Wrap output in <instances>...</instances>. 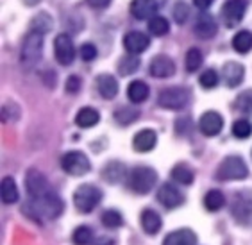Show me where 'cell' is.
<instances>
[{
    "instance_id": "cell-45",
    "label": "cell",
    "mask_w": 252,
    "mask_h": 245,
    "mask_svg": "<svg viewBox=\"0 0 252 245\" xmlns=\"http://www.w3.org/2000/svg\"><path fill=\"white\" fill-rule=\"evenodd\" d=\"M93 245H115V240H113L111 236H102Z\"/></svg>"
},
{
    "instance_id": "cell-35",
    "label": "cell",
    "mask_w": 252,
    "mask_h": 245,
    "mask_svg": "<svg viewBox=\"0 0 252 245\" xmlns=\"http://www.w3.org/2000/svg\"><path fill=\"white\" fill-rule=\"evenodd\" d=\"M100 218H102V224L106 227H109V229H117V227H120L124 224V218H122V215L117 210H106V211L102 213Z\"/></svg>"
},
{
    "instance_id": "cell-6",
    "label": "cell",
    "mask_w": 252,
    "mask_h": 245,
    "mask_svg": "<svg viewBox=\"0 0 252 245\" xmlns=\"http://www.w3.org/2000/svg\"><path fill=\"white\" fill-rule=\"evenodd\" d=\"M102 192L93 184H83L73 193V202L81 213H92L100 204Z\"/></svg>"
},
{
    "instance_id": "cell-23",
    "label": "cell",
    "mask_w": 252,
    "mask_h": 245,
    "mask_svg": "<svg viewBox=\"0 0 252 245\" xmlns=\"http://www.w3.org/2000/svg\"><path fill=\"white\" fill-rule=\"evenodd\" d=\"M0 195H2V202L4 204H15L18 201V188L13 177H4L2 179V186H0Z\"/></svg>"
},
{
    "instance_id": "cell-40",
    "label": "cell",
    "mask_w": 252,
    "mask_h": 245,
    "mask_svg": "<svg viewBox=\"0 0 252 245\" xmlns=\"http://www.w3.org/2000/svg\"><path fill=\"white\" fill-rule=\"evenodd\" d=\"M188 18H189V7L185 2H177V4L174 5V20L177 24L183 25Z\"/></svg>"
},
{
    "instance_id": "cell-44",
    "label": "cell",
    "mask_w": 252,
    "mask_h": 245,
    "mask_svg": "<svg viewBox=\"0 0 252 245\" xmlns=\"http://www.w3.org/2000/svg\"><path fill=\"white\" fill-rule=\"evenodd\" d=\"M88 2H90V5H93V7H98V9H100V7H106V5H109V2H111V0H88Z\"/></svg>"
},
{
    "instance_id": "cell-31",
    "label": "cell",
    "mask_w": 252,
    "mask_h": 245,
    "mask_svg": "<svg viewBox=\"0 0 252 245\" xmlns=\"http://www.w3.org/2000/svg\"><path fill=\"white\" fill-rule=\"evenodd\" d=\"M138 68H140V58L136 54L126 56V58H122L120 63H118V72H120V75H131Z\"/></svg>"
},
{
    "instance_id": "cell-9",
    "label": "cell",
    "mask_w": 252,
    "mask_h": 245,
    "mask_svg": "<svg viewBox=\"0 0 252 245\" xmlns=\"http://www.w3.org/2000/svg\"><path fill=\"white\" fill-rule=\"evenodd\" d=\"M231 213L236 220L245 222L252 216V190H240L234 193Z\"/></svg>"
},
{
    "instance_id": "cell-16",
    "label": "cell",
    "mask_w": 252,
    "mask_h": 245,
    "mask_svg": "<svg viewBox=\"0 0 252 245\" xmlns=\"http://www.w3.org/2000/svg\"><path fill=\"white\" fill-rule=\"evenodd\" d=\"M243 77H245V68L243 65L236 61H229L223 65L222 68V79L229 88H236L238 84H242Z\"/></svg>"
},
{
    "instance_id": "cell-22",
    "label": "cell",
    "mask_w": 252,
    "mask_h": 245,
    "mask_svg": "<svg viewBox=\"0 0 252 245\" xmlns=\"http://www.w3.org/2000/svg\"><path fill=\"white\" fill-rule=\"evenodd\" d=\"M141 227L145 229V233H149V235H156L158 231L161 229V216L158 211H154V210H143L141 211Z\"/></svg>"
},
{
    "instance_id": "cell-30",
    "label": "cell",
    "mask_w": 252,
    "mask_h": 245,
    "mask_svg": "<svg viewBox=\"0 0 252 245\" xmlns=\"http://www.w3.org/2000/svg\"><path fill=\"white\" fill-rule=\"evenodd\" d=\"M233 47L236 52L247 54L252 50V34L249 31H240L233 38Z\"/></svg>"
},
{
    "instance_id": "cell-33",
    "label": "cell",
    "mask_w": 252,
    "mask_h": 245,
    "mask_svg": "<svg viewBox=\"0 0 252 245\" xmlns=\"http://www.w3.org/2000/svg\"><path fill=\"white\" fill-rule=\"evenodd\" d=\"M202 61H204V56L199 48H195V47L189 48L188 54H186V61H185L186 70H188V72H195V70H199L200 65H202Z\"/></svg>"
},
{
    "instance_id": "cell-20",
    "label": "cell",
    "mask_w": 252,
    "mask_h": 245,
    "mask_svg": "<svg viewBox=\"0 0 252 245\" xmlns=\"http://www.w3.org/2000/svg\"><path fill=\"white\" fill-rule=\"evenodd\" d=\"M156 141H158V136L152 129H143L140 131L138 135L132 140V145L138 152H149L156 147Z\"/></svg>"
},
{
    "instance_id": "cell-39",
    "label": "cell",
    "mask_w": 252,
    "mask_h": 245,
    "mask_svg": "<svg viewBox=\"0 0 252 245\" xmlns=\"http://www.w3.org/2000/svg\"><path fill=\"white\" fill-rule=\"evenodd\" d=\"M200 86L206 88V90H211V88H215L217 84H219L220 81V77L219 73L215 72V70H206V72L200 75Z\"/></svg>"
},
{
    "instance_id": "cell-13",
    "label": "cell",
    "mask_w": 252,
    "mask_h": 245,
    "mask_svg": "<svg viewBox=\"0 0 252 245\" xmlns=\"http://www.w3.org/2000/svg\"><path fill=\"white\" fill-rule=\"evenodd\" d=\"M223 127V118L217 111H208L200 116L199 129L204 136H217Z\"/></svg>"
},
{
    "instance_id": "cell-24",
    "label": "cell",
    "mask_w": 252,
    "mask_h": 245,
    "mask_svg": "<svg viewBox=\"0 0 252 245\" xmlns=\"http://www.w3.org/2000/svg\"><path fill=\"white\" fill-rule=\"evenodd\" d=\"M98 120H100V115H98V111L93 109V107H83V109L77 113V116H75V124H77L79 127H83V129L97 125Z\"/></svg>"
},
{
    "instance_id": "cell-34",
    "label": "cell",
    "mask_w": 252,
    "mask_h": 245,
    "mask_svg": "<svg viewBox=\"0 0 252 245\" xmlns=\"http://www.w3.org/2000/svg\"><path fill=\"white\" fill-rule=\"evenodd\" d=\"M72 240L75 245H92L93 242V231L88 226H79L77 229L73 231Z\"/></svg>"
},
{
    "instance_id": "cell-26",
    "label": "cell",
    "mask_w": 252,
    "mask_h": 245,
    "mask_svg": "<svg viewBox=\"0 0 252 245\" xmlns=\"http://www.w3.org/2000/svg\"><path fill=\"white\" fill-rule=\"evenodd\" d=\"M127 97L129 101L134 102V104H140V102H145L147 97H149V86H147L143 81H132L127 88Z\"/></svg>"
},
{
    "instance_id": "cell-36",
    "label": "cell",
    "mask_w": 252,
    "mask_h": 245,
    "mask_svg": "<svg viewBox=\"0 0 252 245\" xmlns=\"http://www.w3.org/2000/svg\"><path fill=\"white\" fill-rule=\"evenodd\" d=\"M149 31L154 36H165L168 33V22L163 16H154L149 20Z\"/></svg>"
},
{
    "instance_id": "cell-2",
    "label": "cell",
    "mask_w": 252,
    "mask_h": 245,
    "mask_svg": "<svg viewBox=\"0 0 252 245\" xmlns=\"http://www.w3.org/2000/svg\"><path fill=\"white\" fill-rule=\"evenodd\" d=\"M127 183H129V188H131L132 192L140 193V195H145L156 186L158 183V174H156L154 169L151 167H136V169L131 170L129 174V179H127Z\"/></svg>"
},
{
    "instance_id": "cell-7",
    "label": "cell",
    "mask_w": 252,
    "mask_h": 245,
    "mask_svg": "<svg viewBox=\"0 0 252 245\" xmlns=\"http://www.w3.org/2000/svg\"><path fill=\"white\" fill-rule=\"evenodd\" d=\"M61 167L70 175H84L92 169L88 156L84 152H79V150H72V152L64 154L63 159H61Z\"/></svg>"
},
{
    "instance_id": "cell-17",
    "label": "cell",
    "mask_w": 252,
    "mask_h": 245,
    "mask_svg": "<svg viewBox=\"0 0 252 245\" xmlns=\"http://www.w3.org/2000/svg\"><path fill=\"white\" fill-rule=\"evenodd\" d=\"M217 22H215V18L211 15H208V13H202V15L197 18V22H195V34L199 36V38L202 39H209L213 38L215 34H217Z\"/></svg>"
},
{
    "instance_id": "cell-14",
    "label": "cell",
    "mask_w": 252,
    "mask_h": 245,
    "mask_svg": "<svg viewBox=\"0 0 252 245\" xmlns=\"http://www.w3.org/2000/svg\"><path fill=\"white\" fill-rule=\"evenodd\" d=\"M149 72L156 79H166L175 73V63L168 58V56H156L151 61Z\"/></svg>"
},
{
    "instance_id": "cell-42",
    "label": "cell",
    "mask_w": 252,
    "mask_h": 245,
    "mask_svg": "<svg viewBox=\"0 0 252 245\" xmlns=\"http://www.w3.org/2000/svg\"><path fill=\"white\" fill-rule=\"evenodd\" d=\"M81 90V79L77 75H70L66 79V92L68 93H77Z\"/></svg>"
},
{
    "instance_id": "cell-3",
    "label": "cell",
    "mask_w": 252,
    "mask_h": 245,
    "mask_svg": "<svg viewBox=\"0 0 252 245\" xmlns=\"http://www.w3.org/2000/svg\"><path fill=\"white\" fill-rule=\"evenodd\" d=\"M249 175V169L240 156H227L217 170V179L220 181H242Z\"/></svg>"
},
{
    "instance_id": "cell-28",
    "label": "cell",
    "mask_w": 252,
    "mask_h": 245,
    "mask_svg": "<svg viewBox=\"0 0 252 245\" xmlns=\"http://www.w3.org/2000/svg\"><path fill=\"white\" fill-rule=\"evenodd\" d=\"M223 204H225V197L220 190H209L204 197V206L208 211H219L223 208Z\"/></svg>"
},
{
    "instance_id": "cell-38",
    "label": "cell",
    "mask_w": 252,
    "mask_h": 245,
    "mask_svg": "<svg viewBox=\"0 0 252 245\" xmlns=\"http://www.w3.org/2000/svg\"><path fill=\"white\" fill-rule=\"evenodd\" d=\"M236 109L242 113H251L252 111V90H245L238 95L236 99Z\"/></svg>"
},
{
    "instance_id": "cell-15",
    "label": "cell",
    "mask_w": 252,
    "mask_h": 245,
    "mask_svg": "<svg viewBox=\"0 0 252 245\" xmlns=\"http://www.w3.org/2000/svg\"><path fill=\"white\" fill-rule=\"evenodd\" d=\"M151 45V39L149 36L140 31H131V33L126 34V38H124V47L129 54H141L143 50H147V47Z\"/></svg>"
},
{
    "instance_id": "cell-32",
    "label": "cell",
    "mask_w": 252,
    "mask_h": 245,
    "mask_svg": "<svg viewBox=\"0 0 252 245\" xmlns=\"http://www.w3.org/2000/svg\"><path fill=\"white\" fill-rule=\"evenodd\" d=\"M31 27H32V33H39V34L49 33L52 29V18L47 13H39V15H36L32 18Z\"/></svg>"
},
{
    "instance_id": "cell-8",
    "label": "cell",
    "mask_w": 252,
    "mask_h": 245,
    "mask_svg": "<svg viewBox=\"0 0 252 245\" xmlns=\"http://www.w3.org/2000/svg\"><path fill=\"white\" fill-rule=\"evenodd\" d=\"M25 188H27V193H29L31 199H38L43 197L45 193L52 192L50 183L47 181L43 174L36 169H31L25 175Z\"/></svg>"
},
{
    "instance_id": "cell-29",
    "label": "cell",
    "mask_w": 252,
    "mask_h": 245,
    "mask_svg": "<svg viewBox=\"0 0 252 245\" xmlns=\"http://www.w3.org/2000/svg\"><path fill=\"white\" fill-rule=\"evenodd\" d=\"M138 116H140V111L132 106H122L115 111V120H117L120 125L132 124V122L138 120Z\"/></svg>"
},
{
    "instance_id": "cell-46",
    "label": "cell",
    "mask_w": 252,
    "mask_h": 245,
    "mask_svg": "<svg viewBox=\"0 0 252 245\" xmlns=\"http://www.w3.org/2000/svg\"><path fill=\"white\" fill-rule=\"evenodd\" d=\"M25 2V5H36V4H39V0H24Z\"/></svg>"
},
{
    "instance_id": "cell-10",
    "label": "cell",
    "mask_w": 252,
    "mask_h": 245,
    "mask_svg": "<svg viewBox=\"0 0 252 245\" xmlns=\"http://www.w3.org/2000/svg\"><path fill=\"white\" fill-rule=\"evenodd\" d=\"M54 54H56V59H58L59 65H72L73 59H75V47H73V41L68 34H59L56 41H54Z\"/></svg>"
},
{
    "instance_id": "cell-18",
    "label": "cell",
    "mask_w": 252,
    "mask_h": 245,
    "mask_svg": "<svg viewBox=\"0 0 252 245\" xmlns=\"http://www.w3.org/2000/svg\"><path fill=\"white\" fill-rule=\"evenodd\" d=\"M158 4L154 0H132L131 2V15L138 20H151L154 18Z\"/></svg>"
},
{
    "instance_id": "cell-11",
    "label": "cell",
    "mask_w": 252,
    "mask_h": 245,
    "mask_svg": "<svg viewBox=\"0 0 252 245\" xmlns=\"http://www.w3.org/2000/svg\"><path fill=\"white\" fill-rule=\"evenodd\" d=\"M247 11V0H227L222 7V18L225 25L233 27L243 18Z\"/></svg>"
},
{
    "instance_id": "cell-43",
    "label": "cell",
    "mask_w": 252,
    "mask_h": 245,
    "mask_svg": "<svg viewBox=\"0 0 252 245\" xmlns=\"http://www.w3.org/2000/svg\"><path fill=\"white\" fill-rule=\"evenodd\" d=\"M215 0H193V4L199 7V9H208L209 5L213 4Z\"/></svg>"
},
{
    "instance_id": "cell-19",
    "label": "cell",
    "mask_w": 252,
    "mask_h": 245,
    "mask_svg": "<svg viewBox=\"0 0 252 245\" xmlns=\"http://www.w3.org/2000/svg\"><path fill=\"white\" fill-rule=\"evenodd\" d=\"M97 90L104 99H115L118 93V82L117 79L109 73H102V75L97 77Z\"/></svg>"
},
{
    "instance_id": "cell-12",
    "label": "cell",
    "mask_w": 252,
    "mask_h": 245,
    "mask_svg": "<svg viewBox=\"0 0 252 245\" xmlns=\"http://www.w3.org/2000/svg\"><path fill=\"white\" fill-rule=\"evenodd\" d=\"M158 201L165 208H168V210H174V208L183 204L185 197H183V193H181L174 184L165 183V184H161L159 190H158Z\"/></svg>"
},
{
    "instance_id": "cell-37",
    "label": "cell",
    "mask_w": 252,
    "mask_h": 245,
    "mask_svg": "<svg viewBox=\"0 0 252 245\" xmlns=\"http://www.w3.org/2000/svg\"><path fill=\"white\" fill-rule=\"evenodd\" d=\"M233 135L240 140H245L252 135V124L245 118H240L233 124Z\"/></svg>"
},
{
    "instance_id": "cell-5",
    "label": "cell",
    "mask_w": 252,
    "mask_h": 245,
    "mask_svg": "<svg viewBox=\"0 0 252 245\" xmlns=\"http://www.w3.org/2000/svg\"><path fill=\"white\" fill-rule=\"evenodd\" d=\"M41 56H43V34L31 31L22 45V63L27 68H31L38 65Z\"/></svg>"
},
{
    "instance_id": "cell-27",
    "label": "cell",
    "mask_w": 252,
    "mask_h": 245,
    "mask_svg": "<svg viewBox=\"0 0 252 245\" xmlns=\"http://www.w3.org/2000/svg\"><path fill=\"white\" fill-rule=\"evenodd\" d=\"M172 177H174V181H177L179 184H186V186H188V184L193 183L195 174L186 163H179L172 169Z\"/></svg>"
},
{
    "instance_id": "cell-1",
    "label": "cell",
    "mask_w": 252,
    "mask_h": 245,
    "mask_svg": "<svg viewBox=\"0 0 252 245\" xmlns=\"http://www.w3.org/2000/svg\"><path fill=\"white\" fill-rule=\"evenodd\" d=\"M64 210V204L61 201L58 193L54 192H49L45 193L43 197H38V199H31L27 204H25L24 211L36 220V218H58Z\"/></svg>"
},
{
    "instance_id": "cell-41",
    "label": "cell",
    "mask_w": 252,
    "mask_h": 245,
    "mask_svg": "<svg viewBox=\"0 0 252 245\" xmlns=\"http://www.w3.org/2000/svg\"><path fill=\"white\" fill-rule=\"evenodd\" d=\"M79 54H81V58H83L84 61H93V59L97 58V48L93 47L92 43H86L81 47Z\"/></svg>"
},
{
    "instance_id": "cell-25",
    "label": "cell",
    "mask_w": 252,
    "mask_h": 245,
    "mask_svg": "<svg viewBox=\"0 0 252 245\" xmlns=\"http://www.w3.org/2000/svg\"><path fill=\"white\" fill-rule=\"evenodd\" d=\"M102 175L106 179L107 183H120L122 179L126 177V167L118 161H111V163H107L102 170Z\"/></svg>"
},
{
    "instance_id": "cell-21",
    "label": "cell",
    "mask_w": 252,
    "mask_h": 245,
    "mask_svg": "<svg viewBox=\"0 0 252 245\" xmlns=\"http://www.w3.org/2000/svg\"><path fill=\"white\" fill-rule=\"evenodd\" d=\"M197 236L191 229H177L163 240V245H195Z\"/></svg>"
},
{
    "instance_id": "cell-4",
    "label": "cell",
    "mask_w": 252,
    "mask_h": 245,
    "mask_svg": "<svg viewBox=\"0 0 252 245\" xmlns=\"http://www.w3.org/2000/svg\"><path fill=\"white\" fill-rule=\"evenodd\" d=\"M189 99H191V95H189V92L186 88L172 86V88L161 90L159 95H158V104H159L161 107H165V109L179 111L188 106Z\"/></svg>"
}]
</instances>
